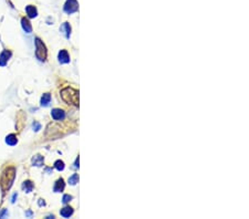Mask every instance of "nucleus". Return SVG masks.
Masks as SVG:
<instances>
[{"label": "nucleus", "instance_id": "nucleus-10", "mask_svg": "<svg viewBox=\"0 0 249 219\" xmlns=\"http://www.w3.org/2000/svg\"><path fill=\"white\" fill-rule=\"evenodd\" d=\"M26 11H27V14L29 18H34V17H37V14H38L34 6H28L27 8H26Z\"/></svg>", "mask_w": 249, "mask_h": 219}, {"label": "nucleus", "instance_id": "nucleus-16", "mask_svg": "<svg viewBox=\"0 0 249 219\" xmlns=\"http://www.w3.org/2000/svg\"><path fill=\"white\" fill-rule=\"evenodd\" d=\"M32 163H33V165H36V166H41L42 163H43V157L40 155H36L32 158Z\"/></svg>", "mask_w": 249, "mask_h": 219}, {"label": "nucleus", "instance_id": "nucleus-19", "mask_svg": "<svg viewBox=\"0 0 249 219\" xmlns=\"http://www.w3.org/2000/svg\"><path fill=\"white\" fill-rule=\"evenodd\" d=\"M71 199H72V197L70 196V195H64V196H63V199H62V201H63L64 204H67V203H68V201H70Z\"/></svg>", "mask_w": 249, "mask_h": 219}, {"label": "nucleus", "instance_id": "nucleus-9", "mask_svg": "<svg viewBox=\"0 0 249 219\" xmlns=\"http://www.w3.org/2000/svg\"><path fill=\"white\" fill-rule=\"evenodd\" d=\"M53 189H55V193H60V192H62V190H63L64 189V180L62 179V178H60V179L57 180Z\"/></svg>", "mask_w": 249, "mask_h": 219}, {"label": "nucleus", "instance_id": "nucleus-7", "mask_svg": "<svg viewBox=\"0 0 249 219\" xmlns=\"http://www.w3.org/2000/svg\"><path fill=\"white\" fill-rule=\"evenodd\" d=\"M59 61L60 63H69L70 62V57L68 52L65 50H61L59 52Z\"/></svg>", "mask_w": 249, "mask_h": 219}, {"label": "nucleus", "instance_id": "nucleus-8", "mask_svg": "<svg viewBox=\"0 0 249 219\" xmlns=\"http://www.w3.org/2000/svg\"><path fill=\"white\" fill-rule=\"evenodd\" d=\"M21 24H22L23 30L27 32V33H30V32L32 31V27H31V24H30V22H29V20H28V19H26V18L21 19Z\"/></svg>", "mask_w": 249, "mask_h": 219}, {"label": "nucleus", "instance_id": "nucleus-11", "mask_svg": "<svg viewBox=\"0 0 249 219\" xmlns=\"http://www.w3.org/2000/svg\"><path fill=\"white\" fill-rule=\"evenodd\" d=\"M17 142H18V138H17V136L14 134H10V135H8V136L6 137V143L8 145L14 146L17 144Z\"/></svg>", "mask_w": 249, "mask_h": 219}, {"label": "nucleus", "instance_id": "nucleus-2", "mask_svg": "<svg viewBox=\"0 0 249 219\" xmlns=\"http://www.w3.org/2000/svg\"><path fill=\"white\" fill-rule=\"evenodd\" d=\"M61 96L64 102L69 104L79 105V91L72 87H65L61 91Z\"/></svg>", "mask_w": 249, "mask_h": 219}, {"label": "nucleus", "instance_id": "nucleus-13", "mask_svg": "<svg viewBox=\"0 0 249 219\" xmlns=\"http://www.w3.org/2000/svg\"><path fill=\"white\" fill-rule=\"evenodd\" d=\"M60 214H61V216L64 217V218H68V217H70V216L73 214V209L71 207H65L63 209H61Z\"/></svg>", "mask_w": 249, "mask_h": 219}, {"label": "nucleus", "instance_id": "nucleus-1", "mask_svg": "<svg viewBox=\"0 0 249 219\" xmlns=\"http://www.w3.org/2000/svg\"><path fill=\"white\" fill-rule=\"evenodd\" d=\"M14 176H16V169L14 167H8L4 170V173L1 175V178H0V186H1V189L6 192L8 190L12 182H14Z\"/></svg>", "mask_w": 249, "mask_h": 219}, {"label": "nucleus", "instance_id": "nucleus-12", "mask_svg": "<svg viewBox=\"0 0 249 219\" xmlns=\"http://www.w3.org/2000/svg\"><path fill=\"white\" fill-rule=\"evenodd\" d=\"M61 31L64 33V36H67V38H69L70 36V33H71V27H70V24H69L68 22H64L62 26H61Z\"/></svg>", "mask_w": 249, "mask_h": 219}, {"label": "nucleus", "instance_id": "nucleus-15", "mask_svg": "<svg viewBox=\"0 0 249 219\" xmlns=\"http://www.w3.org/2000/svg\"><path fill=\"white\" fill-rule=\"evenodd\" d=\"M22 188H23V190H24L26 193H30L32 190V188H33V184H32L30 180H27V182H23Z\"/></svg>", "mask_w": 249, "mask_h": 219}, {"label": "nucleus", "instance_id": "nucleus-14", "mask_svg": "<svg viewBox=\"0 0 249 219\" xmlns=\"http://www.w3.org/2000/svg\"><path fill=\"white\" fill-rule=\"evenodd\" d=\"M50 100H51V95H50L49 93L43 94V96L41 97V105L42 106H48L50 103Z\"/></svg>", "mask_w": 249, "mask_h": 219}, {"label": "nucleus", "instance_id": "nucleus-17", "mask_svg": "<svg viewBox=\"0 0 249 219\" xmlns=\"http://www.w3.org/2000/svg\"><path fill=\"white\" fill-rule=\"evenodd\" d=\"M77 180H79V175H77V174H73L72 176L69 178V182H70L71 185H75L77 182Z\"/></svg>", "mask_w": 249, "mask_h": 219}, {"label": "nucleus", "instance_id": "nucleus-5", "mask_svg": "<svg viewBox=\"0 0 249 219\" xmlns=\"http://www.w3.org/2000/svg\"><path fill=\"white\" fill-rule=\"evenodd\" d=\"M51 116L55 121H61V120L64 119L65 114H64V112L61 109H55L52 110V112H51Z\"/></svg>", "mask_w": 249, "mask_h": 219}, {"label": "nucleus", "instance_id": "nucleus-6", "mask_svg": "<svg viewBox=\"0 0 249 219\" xmlns=\"http://www.w3.org/2000/svg\"><path fill=\"white\" fill-rule=\"evenodd\" d=\"M11 57V52L8 50H5L1 54H0V65L1 67H5L6 64H7V62H8V60H9V58Z\"/></svg>", "mask_w": 249, "mask_h": 219}, {"label": "nucleus", "instance_id": "nucleus-20", "mask_svg": "<svg viewBox=\"0 0 249 219\" xmlns=\"http://www.w3.org/2000/svg\"><path fill=\"white\" fill-rule=\"evenodd\" d=\"M40 127H41V126H40V124H39V123H37V122H36V123L33 124V128H34V131H39V130H40Z\"/></svg>", "mask_w": 249, "mask_h": 219}, {"label": "nucleus", "instance_id": "nucleus-4", "mask_svg": "<svg viewBox=\"0 0 249 219\" xmlns=\"http://www.w3.org/2000/svg\"><path fill=\"white\" fill-rule=\"evenodd\" d=\"M64 10H65V12H68V14H72L74 11H77V0H68V1L65 2V6H64Z\"/></svg>", "mask_w": 249, "mask_h": 219}, {"label": "nucleus", "instance_id": "nucleus-3", "mask_svg": "<svg viewBox=\"0 0 249 219\" xmlns=\"http://www.w3.org/2000/svg\"><path fill=\"white\" fill-rule=\"evenodd\" d=\"M36 57L40 61H44L47 59V48L39 38L36 39Z\"/></svg>", "mask_w": 249, "mask_h": 219}, {"label": "nucleus", "instance_id": "nucleus-18", "mask_svg": "<svg viewBox=\"0 0 249 219\" xmlns=\"http://www.w3.org/2000/svg\"><path fill=\"white\" fill-rule=\"evenodd\" d=\"M55 167L58 170H63V168H64V163L62 162V160H57L55 163Z\"/></svg>", "mask_w": 249, "mask_h": 219}]
</instances>
